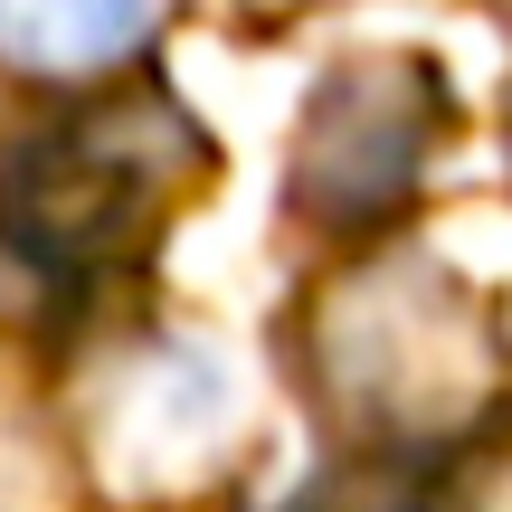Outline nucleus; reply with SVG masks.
Returning a JSON list of instances; mask_svg holds the SVG:
<instances>
[{
    "mask_svg": "<svg viewBox=\"0 0 512 512\" xmlns=\"http://www.w3.org/2000/svg\"><path fill=\"white\" fill-rule=\"evenodd\" d=\"M323 380L380 437H427V427H456L484 399L494 361H484V323L465 313L456 285L418 266L361 275V285L332 304L323 323Z\"/></svg>",
    "mask_w": 512,
    "mask_h": 512,
    "instance_id": "nucleus-1",
    "label": "nucleus"
},
{
    "mask_svg": "<svg viewBox=\"0 0 512 512\" xmlns=\"http://www.w3.org/2000/svg\"><path fill=\"white\" fill-rule=\"evenodd\" d=\"M427 152V86L408 67H351L323 86L304 143H294V190L313 219H370L418 181Z\"/></svg>",
    "mask_w": 512,
    "mask_h": 512,
    "instance_id": "nucleus-2",
    "label": "nucleus"
},
{
    "mask_svg": "<svg viewBox=\"0 0 512 512\" xmlns=\"http://www.w3.org/2000/svg\"><path fill=\"white\" fill-rule=\"evenodd\" d=\"M162 10V0H29V29L48 57H67V67H95V57L133 48V29Z\"/></svg>",
    "mask_w": 512,
    "mask_h": 512,
    "instance_id": "nucleus-3",
    "label": "nucleus"
},
{
    "mask_svg": "<svg viewBox=\"0 0 512 512\" xmlns=\"http://www.w3.org/2000/svg\"><path fill=\"white\" fill-rule=\"evenodd\" d=\"M342 512H399V503H342Z\"/></svg>",
    "mask_w": 512,
    "mask_h": 512,
    "instance_id": "nucleus-4",
    "label": "nucleus"
}]
</instances>
